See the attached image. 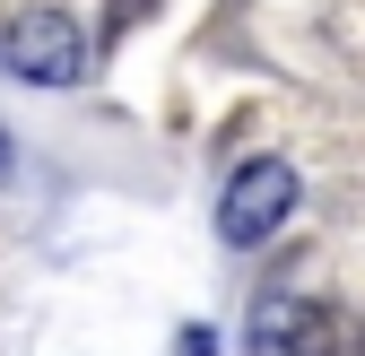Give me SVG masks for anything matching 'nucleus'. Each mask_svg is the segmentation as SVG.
I'll return each instance as SVG.
<instances>
[{"label":"nucleus","instance_id":"nucleus-4","mask_svg":"<svg viewBox=\"0 0 365 356\" xmlns=\"http://www.w3.org/2000/svg\"><path fill=\"white\" fill-rule=\"evenodd\" d=\"M174 356H217V339H209V330H182V347H174Z\"/></svg>","mask_w":365,"mask_h":356},{"label":"nucleus","instance_id":"nucleus-1","mask_svg":"<svg viewBox=\"0 0 365 356\" xmlns=\"http://www.w3.org/2000/svg\"><path fill=\"white\" fill-rule=\"evenodd\" d=\"M252 347L261 356H365V330L322 295H269L252 313Z\"/></svg>","mask_w":365,"mask_h":356},{"label":"nucleus","instance_id":"nucleus-3","mask_svg":"<svg viewBox=\"0 0 365 356\" xmlns=\"http://www.w3.org/2000/svg\"><path fill=\"white\" fill-rule=\"evenodd\" d=\"M0 61H9L26 87H70L78 61H87V43H78V18L70 9H26L0 26Z\"/></svg>","mask_w":365,"mask_h":356},{"label":"nucleus","instance_id":"nucleus-2","mask_svg":"<svg viewBox=\"0 0 365 356\" xmlns=\"http://www.w3.org/2000/svg\"><path fill=\"white\" fill-rule=\"evenodd\" d=\"M287 209H296V165L287 157H244L217 192V226H226V244H261L269 226H287Z\"/></svg>","mask_w":365,"mask_h":356},{"label":"nucleus","instance_id":"nucleus-5","mask_svg":"<svg viewBox=\"0 0 365 356\" xmlns=\"http://www.w3.org/2000/svg\"><path fill=\"white\" fill-rule=\"evenodd\" d=\"M9 165H18V140H9V130H0V183H9Z\"/></svg>","mask_w":365,"mask_h":356}]
</instances>
